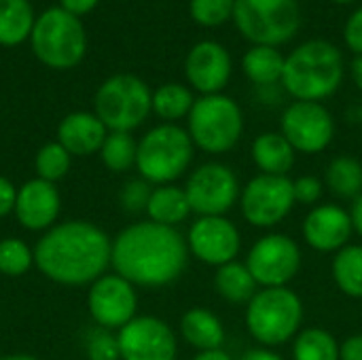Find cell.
<instances>
[{"label": "cell", "instance_id": "obj_1", "mask_svg": "<svg viewBox=\"0 0 362 360\" xmlns=\"http://www.w3.org/2000/svg\"><path fill=\"white\" fill-rule=\"evenodd\" d=\"M189 261V246L176 227L142 221L112 240L110 265L134 286L161 289L176 282Z\"/></svg>", "mask_w": 362, "mask_h": 360}, {"label": "cell", "instance_id": "obj_2", "mask_svg": "<svg viewBox=\"0 0 362 360\" xmlns=\"http://www.w3.org/2000/svg\"><path fill=\"white\" fill-rule=\"evenodd\" d=\"M112 259V240L89 221L53 225L34 248V265L64 286L93 284Z\"/></svg>", "mask_w": 362, "mask_h": 360}, {"label": "cell", "instance_id": "obj_3", "mask_svg": "<svg viewBox=\"0 0 362 360\" xmlns=\"http://www.w3.org/2000/svg\"><path fill=\"white\" fill-rule=\"evenodd\" d=\"M344 74L341 49L331 40L312 38L286 55L282 87L297 102H325L341 87Z\"/></svg>", "mask_w": 362, "mask_h": 360}, {"label": "cell", "instance_id": "obj_4", "mask_svg": "<svg viewBox=\"0 0 362 360\" xmlns=\"http://www.w3.org/2000/svg\"><path fill=\"white\" fill-rule=\"evenodd\" d=\"M303 325V301L288 286L259 289L246 303V327L263 348L295 339Z\"/></svg>", "mask_w": 362, "mask_h": 360}, {"label": "cell", "instance_id": "obj_5", "mask_svg": "<svg viewBox=\"0 0 362 360\" xmlns=\"http://www.w3.org/2000/svg\"><path fill=\"white\" fill-rule=\"evenodd\" d=\"M195 144L187 129L176 123H161L138 142L136 168L148 185H172L191 166Z\"/></svg>", "mask_w": 362, "mask_h": 360}, {"label": "cell", "instance_id": "obj_6", "mask_svg": "<svg viewBox=\"0 0 362 360\" xmlns=\"http://www.w3.org/2000/svg\"><path fill=\"white\" fill-rule=\"evenodd\" d=\"M187 132L193 144L204 153L223 155L240 142L244 134V112L240 104L225 93L202 95L187 117Z\"/></svg>", "mask_w": 362, "mask_h": 360}, {"label": "cell", "instance_id": "obj_7", "mask_svg": "<svg viewBox=\"0 0 362 360\" xmlns=\"http://www.w3.org/2000/svg\"><path fill=\"white\" fill-rule=\"evenodd\" d=\"M231 21L248 42L280 49L297 36L301 6L299 0H235Z\"/></svg>", "mask_w": 362, "mask_h": 360}, {"label": "cell", "instance_id": "obj_8", "mask_svg": "<svg viewBox=\"0 0 362 360\" xmlns=\"http://www.w3.org/2000/svg\"><path fill=\"white\" fill-rule=\"evenodd\" d=\"M32 51L49 68H74L87 51V36L78 17L62 6L45 11L32 28Z\"/></svg>", "mask_w": 362, "mask_h": 360}, {"label": "cell", "instance_id": "obj_9", "mask_svg": "<svg viewBox=\"0 0 362 360\" xmlns=\"http://www.w3.org/2000/svg\"><path fill=\"white\" fill-rule=\"evenodd\" d=\"M93 108L108 132L132 134L151 115L153 91L136 74H115L100 85Z\"/></svg>", "mask_w": 362, "mask_h": 360}, {"label": "cell", "instance_id": "obj_10", "mask_svg": "<svg viewBox=\"0 0 362 360\" xmlns=\"http://www.w3.org/2000/svg\"><path fill=\"white\" fill-rule=\"evenodd\" d=\"M191 212L197 216H225L242 195L238 174L221 163L210 161L191 172L185 185Z\"/></svg>", "mask_w": 362, "mask_h": 360}, {"label": "cell", "instance_id": "obj_11", "mask_svg": "<svg viewBox=\"0 0 362 360\" xmlns=\"http://www.w3.org/2000/svg\"><path fill=\"white\" fill-rule=\"evenodd\" d=\"M246 267L259 289L288 286L301 269V248L286 233H267L248 250Z\"/></svg>", "mask_w": 362, "mask_h": 360}, {"label": "cell", "instance_id": "obj_12", "mask_svg": "<svg viewBox=\"0 0 362 360\" xmlns=\"http://www.w3.org/2000/svg\"><path fill=\"white\" fill-rule=\"evenodd\" d=\"M295 206L293 180L288 176L257 174L246 182L240 195L242 216L248 225L272 229L282 223Z\"/></svg>", "mask_w": 362, "mask_h": 360}, {"label": "cell", "instance_id": "obj_13", "mask_svg": "<svg viewBox=\"0 0 362 360\" xmlns=\"http://www.w3.org/2000/svg\"><path fill=\"white\" fill-rule=\"evenodd\" d=\"M280 134L297 153H322L335 136V119L322 102H293L280 119Z\"/></svg>", "mask_w": 362, "mask_h": 360}, {"label": "cell", "instance_id": "obj_14", "mask_svg": "<svg viewBox=\"0 0 362 360\" xmlns=\"http://www.w3.org/2000/svg\"><path fill=\"white\" fill-rule=\"evenodd\" d=\"M87 308L98 327L119 331L136 318V286L119 274H104L91 284L87 295Z\"/></svg>", "mask_w": 362, "mask_h": 360}, {"label": "cell", "instance_id": "obj_15", "mask_svg": "<svg viewBox=\"0 0 362 360\" xmlns=\"http://www.w3.org/2000/svg\"><path fill=\"white\" fill-rule=\"evenodd\" d=\"M121 360H176L172 327L155 316H136L117 333Z\"/></svg>", "mask_w": 362, "mask_h": 360}, {"label": "cell", "instance_id": "obj_16", "mask_svg": "<svg viewBox=\"0 0 362 360\" xmlns=\"http://www.w3.org/2000/svg\"><path fill=\"white\" fill-rule=\"evenodd\" d=\"M189 252L212 267H223L240 255V229L227 216H199L187 236Z\"/></svg>", "mask_w": 362, "mask_h": 360}, {"label": "cell", "instance_id": "obj_17", "mask_svg": "<svg viewBox=\"0 0 362 360\" xmlns=\"http://www.w3.org/2000/svg\"><path fill=\"white\" fill-rule=\"evenodd\" d=\"M233 72V59L227 47L216 40H199L185 57V76L202 95L223 93Z\"/></svg>", "mask_w": 362, "mask_h": 360}, {"label": "cell", "instance_id": "obj_18", "mask_svg": "<svg viewBox=\"0 0 362 360\" xmlns=\"http://www.w3.org/2000/svg\"><path fill=\"white\" fill-rule=\"evenodd\" d=\"M352 231L354 225L350 212L337 204L314 206L301 225L305 244L318 252H339L350 244Z\"/></svg>", "mask_w": 362, "mask_h": 360}, {"label": "cell", "instance_id": "obj_19", "mask_svg": "<svg viewBox=\"0 0 362 360\" xmlns=\"http://www.w3.org/2000/svg\"><path fill=\"white\" fill-rule=\"evenodd\" d=\"M59 206L62 199L55 182H47L36 176L17 189L13 212L23 229L49 231L59 216Z\"/></svg>", "mask_w": 362, "mask_h": 360}, {"label": "cell", "instance_id": "obj_20", "mask_svg": "<svg viewBox=\"0 0 362 360\" xmlns=\"http://www.w3.org/2000/svg\"><path fill=\"white\" fill-rule=\"evenodd\" d=\"M106 136L108 129L95 112H70L57 127V142L74 157L100 153Z\"/></svg>", "mask_w": 362, "mask_h": 360}, {"label": "cell", "instance_id": "obj_21", "mask_svg": "<svg viewBox=\"0 0 362 360\" xmlns=\"http://www.w3.org/2000/svg\"><path fill=\"white\" fill-rule=\"evenodd\" d=\"M250 157L261 174L269 176H288L295 166L297 151L280 132H263L252 140Z\"/></svg>", "mask_w": 362, "mask_h": 360}, {"label": "cell", "instance_id": "obj_22", "mask_svg": "<svg viewBox=\"0 0 362 360\" xmlns=\"http://www.w3.org/2000/svg\"><path fill=\"white\" fill-rule=\"evenodd\" d=\"M180 335L191 348L199 352L223 350L225 344V327L221 318L206 308H191L182 314Z\"/></svg>", "mask_w": 362, "mask_h": 360}, {"label": "cell", "instance_id": "obj_23", "mask_svg": "<svg viewBox=\"0 0 362 360\" xmlns=\"http://www.w3.org/2000/svg\"><path fill=\"white\" fill-rule=\"evenodd\" d=\"M146 214H148V221L168 225V227H176L185 223L191 214L185 187H176V185L155 187L146 204Z\"/></svg>", "mask_w": 362, "mask_h": 360}, {"label": "cell", "instance_id": "obj_24", "mask_svg": "<svg viewBox=\"0 0 362 360\" xmlns=\"http://www.w3.org/2000/svg\"><path fill=\"white\" fill-rule=\"evenodd\" d=\"M286 55L278 47L252 45L242 57V70L250 79V83L259 87H272L282 83Z\"/></svg>", "mask_w": 362, "mask_h": 360}, {"label": "cell", "instance_id": "obj_25", "mask_svg": "<svg viewBox=\"0 0 362 360\" xmlns=\"http://www.w3.org/2000/svg\"><path fill=\"white\" fill-rule=\"evenodd\" d=\"M214 289H216L218 297L229 301V303H248L257 295L259 284L252 278L246 263L231 261V263L216 269Z\"/></svg>", "mask_w": 362, "mask_h": 360}, {"label": "cell", "instance_id": "obj_26", "mask_svg": "<svg viewBox=\"0 0 362 360\" xmlns=\"http://www.w3.org/2000/svg\"><path fill=\"white\" fill-rule=\"evenodd\" d=\"M34 11L28 0H0V45L15 47L23 42L34 28Z\"/></svg>", "mask_w": 362, "mask_h": 360}, {"label": "cell", "instance_id": "obj_27", "mask_svg": "<svg viewBox=\"0 0 362 360\" xmlns=\"http://www.w3.org/2000/svg\"><path fill=\"white\" fill-rule=\"evenodd\" d=\"M322 182L333 195L356 199L362 193V163L352 155H339L327 166Z\"/></svg>", "mask_w": 362, "mask_h": 360}, {"label": "cell", "instance_id": "obj_28", "mask_svg": "<svg viewBox=\"0 0 362 360\" xmlns=\"http://www.w3.org/2000/svg\"><path fill=\"white\" fill-rule=\"evenodd\" d=\"M333 280L337 289L352 297L362 299V246L348 244L333 257Z\"/></svg>", "mask_w": 362, "mask_h": 360}, {"label": "cell", "instance_id": "obj_29", "mask_svg": "<svg viewBox=\"0 0 362 360\" xmlns=\"http://www.w3.org/2000/svg\"><path fill=\"white\" fill-rule=\"evenodd\" d=\"M193 91L182 83H165L153 91V112L165 123H174L178 119L189 117L195 104Z\"/></svg>", "mask_w": 362, "mask_h": 360}, {"label": "cell", "instance_id": "obj_30", "mask_svg": "<svg viewBox=\"0 0 362 360\" xmlns=\"http://www.w3.org/2000/svg\"><path fill=\"white\" fill-rule=\"evenodd\" d=\"M339 342L327 329L310 327L299 331L293 344L295 360H339Z\"/></svg>", "mask_w": 362, "mask_h": 360}, {"label": "cell", "instance_id": "obj_31", "mask_svg": "<svg viewBox=\"0 0 362 360\" xmlns=\"http://www.w3.org/2000/svg\"><path fill=\"white\" fill-rule=\"evenodd\" d=\"M100 157L110 172H127L136 166L138 142L129 132H108Z\"/></svg>", "mask_w": 362, "mask_h": 360}, {"label": "cell", "instance_id": "obj_32", "mask_svg": "<svg viewBox=\"0 0 362 360\" xmlns=\"http://www.w3.org/2000/svg\"><path fill=\"white\" fill-rule=\"evenodd\" d=\"M34 265V250L17 238L0 240V274L8 278H19Z\"/></svg>", "mask_w": 362, "mask_h": 360}, {"label": "cell", "instance_id": "obj_33", "mask_svg": "<svg viewBox=\"0 0 362 360\" xmlns=\"http://www.w3.org/2000/svg\"><path fill=\"white\" fill-rule=\"evenodd\" d=\"M70 159L72 155L55 140V142H47L38 153H36V174L38 178L47 180V182H57L59 178H64L70 170Z\"/></svg>", "mask_w": 362, "mask_h": 360}, {"label": "cell", "instance_id": "obj_34", "mask_svg": "<svg viewBox=\"0 0 362 360\" xmlns=\"http://www.w3.org/2000/svg\"><path fill=\"white\" fill-rule=\"evenodd\" d=\"M235 0H189V13L204 28H221L233 19Z\"/></svg>", "mask_w": 362, "mask_h": 360}, {"label": "cell", "instance_id": "obj_35", "mask_svg": "<svg viewBox=\"0 0 362 360\" xmlns=\"http://www.w3.org/2000/svg\"><path fill=\"white\" fill-rule=\"evenodd\" d=\"M85 350H87L89 360H121L117 335H112L108 329H102V327L93 329L87 335Z\"/></svg>", "mask_w": 362, "mask_h": 360}, {"label": "cell", "instance_id": "obj_36", "mask_svg": "<svg viewBox=\"0 0 362 360\" xmlns=\"http://www.w3.org/2000/svg\"><path fill=\"white\" fill-rule=\"evenodd\" d=\"M325 191V182L316 176H299L297 180H293V195H295V204H303V206H314L320 202Z\"/></svg>", "mask_w": 362, "mask_h": 360}, {"label": "cell", "instance_id": "obj_37", "mask_svg": "<svg viewBox=\"0 0 362 360\" xmlns=\"http://www.w3.org/2000/svg\"><path fill=\"white\" fill-rule=\"evenodd\" d=\"M151 185L146 180H129L125 187H123V193H121V202L127 210L132 212H138V210H146V204H148V197H151Z\"/></svg>", "mask_w": 362, "mask_h": 360}, {"label": "cell", "instance_id": "obj_38", "mask_svg": "<svg viewBox=\"0 0 362 360\" xmlns=\"http://www.w3.org/2000/svg\"><path fill=\"white\" fill-rule=\"evenodd\" d=\"M344 42L354 55H362V6L350 13L344 23Z\"/></svg>", "mask_w": 362, "mask_h": 360}, {"label": "cell", "instance_id": "obj_39", "mask_svg": "<svg viewBox=\"0 0 362 360\" xmlns=\"http://www.w3.org/2000/svg\"><path fill=\"white\" fill-rule=\"evenodd\" d=\"M15 197H17L15 185L8 178L0 176V219L15 210Z\"/></svg>", "mask_w": 362, "mask_h": 360}, {"label": "cell", "instance_id": "obj_40", "mask_svg": "<svg viewBox=\"0 0 362 360\" xmlns=\"http://www.w3.org/2000/svg\"><path fill=\"white\" fill-rule=\"evenodd\" d=\"M339 360H362V333L350 335L339 346Z\"/></svg>", "mask_w": 362, "mask_h": 360}, {"label": "cell", "instance_id": "obj_41", "mask_svg": "<svg viewBox=\"0 0 362 360\" xmlns=\"http://www.w3.org/2000/svg\"><path fill=\"white\" fill-rule=\"evenodd\" d=\"M98 2H100V0H59L62 8H64V11H68V13H70V15H74V17H78V15H85V13L93 11Z\"/></svg>", "mask_w": 362, "mask_h": 360}, {"label": "cell", "instance_id": "obj_42", "mask_svg": "<svg viewBox=\"0 0 362 360\" xmlns=\"http://www.w3.org/2000/svg\"><path fill=\"white\" fill-rule=\"evenodd\" d=\"M240 360H284L280 354H276L272 348H252V350H248V352H244L242 354V359Z\"/></svg>", "mask_w": 362, "mask_h": 360}, {"label": "cell", "instance_id": "obj_43", "mask_svg": "<svg viewBox=\"0 0 362 360\" xmlns=\"http://www.w3.org/2000/svg\"><path fill=\"white\" fill-rule=\"evenodd\" d=\"M350 216H352V225H354V231L362 236V193L354 199L352 204V210H350Z\"/></svg>", "mask_w": 362, "mask_h": 360}, {"label": "cell", "instance_id": "obj_44", "mask_svg": "<svg viewBox=\"0 0 362 360\" xmlns=\"http://www.w3.org/2000/svg\"><path fill=\"white\" fill-rule=\"evenodd\" d=\"M350 74H352L354 85L362 91V55H354V59L350 64Z\"/></svg>", "mask_w": 362, "mask_h": 360}, {"label": "cell", "instance_id": "obj_45", "mask_svg": "<svg viewBox=\"0 0 362 360\" xmlns=\"http://www.w3.org/2000/svg\"><path fill=\"white\" fill-rule=\"evenodd\" d=\"M193 360H233L225 350H210V352H199Z\"/></svg>", "mask_w": 362, "mask_h": 360}, {"label": "cell", "instance_id": "obj_46", "mask_svg": "<svg viewBox=\"0 0 362 360\" xmlns=\"http://www.w3.org/2000/svg\"><path fill=\"white\" fill-rule=\"evenodd\" d=\"M0 360H38L32 354H8V356H2Z\"/></svg>", "mask_w": 362, "mask_h": 360}, {"label": "cell", "instance_id": "obj_47", "mask_svg": "<svg viewBox=\"0 0 362 360\" xmlns=\"http://www.w3.org/2000/svg\"><path fill=\"white\" fill-rule=\"evenodd\" d=\"M331 2H335V4H352L356 0H331Z\"/></svg>", "mask_w": 362, "mask_h": 360}]
</instances>
